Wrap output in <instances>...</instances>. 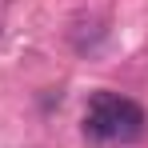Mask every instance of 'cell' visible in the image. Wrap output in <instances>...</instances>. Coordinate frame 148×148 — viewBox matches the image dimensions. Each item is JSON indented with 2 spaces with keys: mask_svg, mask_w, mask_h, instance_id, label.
<instances>
[{
  "mask_svg": "<svg viewBox=\"0 0 148 148\" xmlns=\"http://www.w3.org/2000/svg\"><path fill=\"white\" fill-rule=\"evenodd\" d=\"M144 108L136 104V100L120 96V92H96V96L88 100V108H84V140L88 144H132V140H140L144 136Z\"/></svg>",
  "mask_w": 148,
  "mask_h": 148,
  "instance_id": "6da1fadb",
  "label": "cell"
}]
</instances>
